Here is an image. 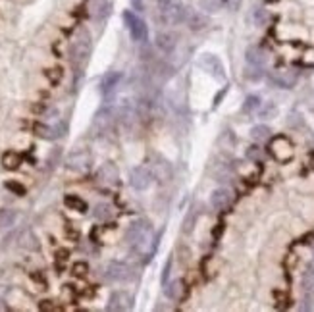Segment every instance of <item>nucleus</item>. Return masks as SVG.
I'll use <instances>...</instances> for the list:
<instances>
[{
  "mask_svg": "<svg viewBox=\"0 0 314 312\" xmlns=\"http://www.w3.org/2000/svg\"><path fill=\"white\" fill-rule=\"evenodd\" d=\"M201 8H203L205 12L214 14V12H218L220 8H222V2H220V0H201Z\"/></svg>",
  "mask_w": 314,
  "mask_h": 312,
  "instance_id": "34",
  "label": "nucleus"
},
{
  "mask_svg": "<svg viewBox=\"0 0 314 312\" xmlns=\"http://www.w3.org/2000/svg\"><path fill=\"white\" fill-rule=\"evenodd\" d=\"M253 19H255V23L262 27V25H266L268 23V19H270V14H268V10L266 8H262V6H257L255 10H253Z\"/></svg>",
  "mask_w": 314,
  "mask_h": 312,
  "instance_id": "30",
  "label": "nucleus"
},
{
  "mask_svg": "<svg viewBox=\"0 0 314 312\" xmlns=\"http://www.w3.org/2000/svg\"><path fill=\"white\" fill-rule=\"evenodd\" d=\"M150 233V224L149 222H145V220H137L133 222L131 226H129V230L125 231V241L129 245H143V241L149 237Z\"/></svg>",
  "mask_w": 314,
  "mask_h": 312,
  "instance_id": "5",
  "label": "nucleus"
},
{
  "mask_svg": "<svg viewBox=\"0 0 314 312\" xmlns=\"http://www.w3.org/2000/svg\"><path fill=\"white\" fill-rule=\"evenodd\" d=\"M87 270H89V266H87L85 262H77V264H73V274H75V276H85Z\"/></svg>",
  "mask_w": 314,
  "mask_h": 312,
  "instance_id": "39",
  "label": "nucleus"
},
{
  "mask_svg": "<svg viewBox=\"0 0 314 312\" xmlns=\"http://www.w3.org/2000/svg\"><path fill=\"white\" fill-rule=\"evenodd\" d=\"M247 66H255V68H264L266 62H268V56L266 52L260 48V46H249L245 52Z\"/></svg>",
  "mask_w": 314,
  "mask_h": 312,
  "instance_id": "16",
  "label": "nucleus"
},
{
  "mask_svg": "<svg viewBox=\"0 0 314 312\" xmlns=\"http://www.w3.org/2000/svg\"><path fill=\"white\" fill-rule=\"evenodd\" d=\"M287 125H291V127H303L305 122H303V118H301L299 114H291L287 118Z\"/></svg>",
  "mask_w": 314,
  "mask_h": 312,
  "instance_id": "37",
  "label": "nucleus"
},
{
  "mask_svg": "<svg viewBox=\"0 0 314 312\" xmlns=\"http://www.w3.org/2000/svg\"><path fill=\"white\" fill-rule=\"evenodd\" d=\"M278 106H276V102H272V100H268V102H262L259 108V116L262 118V120H274L276 116H278Z\"/></svg>",
  "mask_w": 314,
  "mask_h": 312,
  "instance_id": "26",
  "label": "nucleus"
},
{
  "mask_svg": "<svg viewBox=\"0 0 314 312\" xmlns=\"http://www.w3.org/2000/svg\"><path fill=\"white\" fill-rule=\"evenodd\" d=\"M272 152L274 156L278 158V160H287V158H291V154H293V149H291V145L287 143L286 139H276L272 145Z\"/></svg>",
  "mask_w": 314,
  "mask_h": 312,
  "instance_id": "20",
  "label": "nucleus"
},
{
  "mask_svg": "<svg viewBox=\"0 0 314 312\" xmlns=\"http://www.w3.org/2000/svg\"><path fill=\"white\" fill-rule=\"evenodd\" d=\"M91 166V152L89 150H73L66 158V168L73 172H85Z\"/></svg>",
  "mask_w": 314,
  "mask_h": 312,
  "instance_id": "9",
  "label": "nucleus"
},
{
  "mask_svg": "<svg viewBox=\"0 0 314 312\" xmlns=\"http://www.w3.org/2000/svg\"><path fill=\"white\" fill-rule=\"evenodd\" d=\"M96 179H98L100 183H104V185H116L118 179H120V172H118V168L112 162H106L98 168Z\"/></svg>",
  "mask_w": 314,
  "mask_h": 312,
  "instance_id": "14",
  "label": "nucleus"
},
{
  "mask_svg": "<svg viewBox=\"0 0 314 312\" xmlns=\"http://www.w3.org/2000/svg\"><path fill=\"white\" fill-rule=\"evenodd\" d=\"M154 44L162 54H172L178 46V35L172 31H158L154 37Z\"/></svg>",
  "mask_w": 314,
  "mask_h": 312,
  "instance_id": "11",
  "label": "nucleus"
},
{
  "mask_svg": "<svg viewBox=\"0 0 314 312\" xmlns=\"http://www.w3.org/2000/svg\"><path fill=\"white\" fill-rule=\"evenodd\" d=\"M301 287L305 293H314V266H309L303 278H301Z\"/></svg>",
  "mask_w": 314,
  "mask_h": 312,
  "instance_id": "27",
  "label": "nucleus"
},
{
  "mask_svg": "<svg viewBox=\"0 0 314 312\" xmlns=\"http://www.w3.org/2000/svg\"><path fill=\"white\" fill-rule=\"evenodd\" d=\"M93 216H95L98 222H108L110 218L114 216V208H112L108 203H98L95 206V212H93Z\"/></svg>",
  "mask_w": 314,
  "mask_h": 312,
  "instance_id": "24",
  "label": "nucleus"
},
{
  "mask_svg": "<svg viewBox=\"0 0 314 312\" xmlns=\"http://www.w3.org/2000/svg\"><path fill=\"white\" fill-rule=\"evenodd\" d=\"M270 81L276 85V87H280V89H293L297 81H299V75H297V71L295 69H289V68H284V69H276L270 73Z\"/></svg>",
  "mask_w": 314,
  "mask_h": 312,
  "instance_id": "7",
  "label": "nucleus"
},
{
  "mask_svg": "<svg viewBox=\"0 0 314 312\" xmlns=\"http://www.w3.org/2000/svg\"><path fill=\"white\" fill-rule=\"evenodd\" d=\"M313 257H314V249H313Z\"/></svg>",
  "mask_w": 314,
  "mask_h": 312,
  "instance_id": "42",
  "label": "nucleus"
},
{
  "mask_svg": "<svg viewBox=\"0 0 314 312\" xmlns=\"http://www.w3.org/2000/svg\"><path fill=\"white\" fill-rule=\"evenodd\" d=\"M264 77V68H255V66H249V68L245 69V79H249V81H260Z\"/></svg>",
  "mask_w": 314,
  "mask_h": 312,
  "instance_id": "32",
  "label": "nucleus"
},
{
  "mask_svg": "<svg viewBox=\"0 0 314 312\" xmlns=\"http://www.w3.org/2000/svg\"><path fill=\"white\" fill-rule=\"evenodd\" d=\"M112 122H114V112H112V110L110 108L98 110L95 120H93V131H95V135L104 133L110 125H112Z\"/></svg>",
  "mask_w": 314,
  "mask_h": 312,
  "instance_id": "13",
  "label": "nucleus"
},
{
  "mask_svg": "<svg viewBox=\"0 0 314 312\" xmlns=\"http://www.w3.org/2000/svg\"><path fill=\"white\" fill-rule=\"evenodd\" d=\"M64 204L68 206L69 210H75V212H79V214H85V212H87V203L83 201L81 197H77V195H66Z\"/></svg>",
  "mask_w": 314,
  "mask_h": 312,
  "instance_id": "23",
  "label": "nucleus"
},
{
  "mask_svg": "<svg viewBox=\"0 0 314 312\" xmlns=\"http://www.w3.org/2000/svg\"><path fill=\"white\" fill-rule=\"evenodd\" d=\"M131 6L135 12H143L145 10V0H131Z\"/></svg>",
  "mask_w": 314,
  "mask_h": 312,
  "instance_id": "41",
  "label": "nucleus"
},
{
  "mask_svg": "<svg viewBox=\"0 0 314 312\" xmlns=\"http://www.w3.org/2000/svg\"><path fill=\"white\" fill-rule=\"evenodd\" d=\"M313 114H314V106H313Z\"/></svg>",
  "mask_w": 314,
  "mask_h": 312,
  "instance_id": "43",
  "label": "nucleus"
},
{
  "mask_svg": "<svg viewBox=\"0 0 314 312\" xmlns=\"http://www.w3.org/2000/svg\"><path fill=\"white\" fill-rule=\"evenodd\" d=\"M176 0H156V4H158V10H160V14L164 15L170 8H172V4H174Z\"/></svg>",
  "mask_w": 314,
  "mask_h": 312,
  "instance_id": "38",
  "label": "nucleus"
},
{
  "mask_svg": "<svg viewBox=\"0 0 314 312\" xmlns=\"http://www.w3.org/2000/svg\"><path fill=\"white\" fill-rule=\"evenodd\" d=\"M2 162H4V168H8V170H15V168L21 164V158H19L15 152H6V154H4V158H2Z\"/></svg>",
  "mask_w": 314,
  "mask_h": 312,
  "instance_id": "31",
  "label": "nucleus"
},
{
  "mask_svg": "<svg viewBox=\"0 0 314 312\" xmlns=\"http://www.w3.org/2000/svg\"><path fill=\"white\" fill-rule=\"evenodd\" d=\"M247 160H253V162H260L262 158H264V154H262V149L259 147H249L245 152Z\"/></svg>",
  "mask_w": 314,
  "mask_h": 312,
  "instance_id": "35",
  "label": "nucleus"
},
{
  "mask_svg": "<svg viewBox=\"0 0 314 312\" xmlns=\"http://www.w3.org/2000/svg\"><path fill=\"white\" fill-rule=\"evenodd\" d=\"M172 266H174V257H170L166 260V266L162 268V276H160V282L162 285H166L170 282V274H172Z\"/></svg>",
  "mask_w": 314,
  "mask_h": 312,
  "instance_id": "36",
  "label": "nucleus"
},
{
  "mask_svg": "<svg viewBox=\"0 0 314 312\" xmlns=\"http://www.w3.org/2000/svg\"><path fill=\"white\" fill-rule=\"evenodd\" d=\"M91 48H93V42H91L89 31H87V29L77 31L75 39L71 42V56H69L71 62H73L75 66H81L83 62L89 58V54H91Z\"/></svg>",
  "mask_w": 314,
  "mask_h": 312,
  "instance_id": "1",
  "label": "nucleus"
},
{
  "mask_svg": "<svg viewBox=\"0 0 314 312\" xmlns=\"http://www.w3.org/2000/svg\"><path fill=\"white\" fill-rule=\"evenodd\" d=\"M260 104H262V100H260L259 95H249L245 98V102H243V106H241V112L243 114H257Z\"/></svg>",
  "mask_w": 314,
  "mask_h": 312,
  "instance_id": "25",
  "label": "nucleus"
},
{
  "mask_svg": "<svg viewBox=\"0 0 314 312\" xmlns=\"http://www.w3.org/2000/svg\"><path fill=\"white\" fill-rule=\"evenodd\" d=\"M123 23L129 31V37L135 42H145L147 41V35H149V29H147V23L141 15L133 12V10H125L123 12Z\"/></svg>",
  "mask_w": 314,
  "mask_h": 312,
  "instance_id": "2",
  "label": "nucleus"
},
{
  "mask_svg": "<svg viewBox=\"0 0 314 312\" xmlns=\"http://www.w3.org/2000/svg\"><path fill=\"white\" fill-rule=\"evenodd\" d=\"M135 307V299L129 291H114L108 299V305H106V311L110 312H127Z\"/></svg>",
  "mask_w": 314,
  "mask_h": 312,
  "instance_id": "3",
  "label": "nucleus"
},
{
  "mask_svg": "<svg viewBox=\"0 0 314 312\" xmlns=\"http://www.w3.org/2000/svg\"><path fill=\"white\" fill-rule=\"evenodd\" d=\"M185 293V284L181 280H172L164 285V295L170 301H179Z\"/></svg>",
  "mask_w": 314,
  "mask_h": 312,
  "instance_id": "19",
  "label": "nucleus"
},
{
  "mask_svg": "<svg viewBox=\"0 0 314 312\" xmlns=\"http://www.w3.org/2000/svg\"><path fill=\"white\" fill-rule=\"evenodd\" d=\"M233 203V193L228 187H218V189H214L210 193V206L214 208V210H226V208H230Z\"/></svg>",
  "mask_w": 314,
  "mask_h": 312,
  "instance_id": "10",
  "label": "nucleus"
},
{
  "mask_svg": "<svg viewBox=\"0 0 314 312\" xmlns=\"http://www.w3.org/2000/svg\"><path fill=\"white\" fill-rule=\"evenodd\" d=\"M35 131H37V135L42 137V139H56L58 135H62V133H58L56 127H52V125H44V123L35 125Z\"/></svg>",
  "mask_w": 314,
  "mask_h": 312,
  "instance_id": "29",
  "label": "nucleus"
},
{
  "mask_svg": "<svg viewBox=\"0 0 314 312\" xmlns=\"http://www.w3.org/2000/svg\"><path fill=\"white\" fill-rule=\"evenodd\" d=\"M104 278H106L108 282H112V284H118V282H125V280L129 278V268H127V264H123V262H118V260H114V262H110L108 266H106Z\"/></svg>",
  "mask_w": 314,
  "mask_h": 312,
  "instance_id": "12",
  "label": "nucleus"
},
{
  "mask_svg": "<svg viewBox=\"0 0 314 312\" xmlns=\"http://www.w3.org/2000/svg\"><path fill=\"white\" fill-rule=\"evenodd\" d=\"M152 176L156 177L158 181H168V179H172L174 176V170H172V164L168 162L166 158H158L154 166H152Z\"/></svg>",
  "mask_w": 314,
  "mask_h": 312,
  "instance_id": "17",
  "label": "nucleus"
},
{
  "mask_svg": "<svg viewBox=\"0 0 314 312\" xmlns=\"http://www.w3.org/2000/svg\"><path fill=\"white\" fill-rule=\"evenodd\" d=\"M87 12H89V15H91L93 19H96V21L104 19V17L110 14L108 0H89V2H87Z\"/></svg>",
  "mask_w": 314,
  "mask_h": 312,
  "instance_id": "15",
  "label": "nucleus"
},
{
  "mask_svg": "<svg viewBox=\"0 0 314 312\" xmlns=\"http://www.w3.org/2000/svg\"><path fill=\"white\" fill-rule=\"evenodd\" d=\"M199 66L205 69L208 75H212L216 81H224L226 79V71L222 66V60L216 54H203L199 60Z\"/></svg>",
  "mask_w": 314,
  "mask_h": 312,
  "instance_id": "6",
  "label": "nucleus"
},
{
  "mask_svg": "<svg viewBox=\"0 0 314 312\" xmlns=\"http://www.w3.org/2000/svg\"><path fill=\"white\" fill-rule=\"evenodd\" d=\"M6 187H8V189H12V191H15L17 195H23V193H25V189H23L21 185H17V183H14V181H10V183H6Z\"/></svg>",
  "mask_w": 314,
  "mask_h": 312,
  "instance_id": "40",
  "label": "nucleus"
},
{
  "mask_svg": "<svg viewBox=\"0 0 314 312\" xmlns=\"http://www.w3.org/2000/svg\"><path fill=\"white\" fill-rule=\"evenodd\" d=\"M15 222V212L12 210H0V228H10Z\"/></svg>",
  "mask_w": 314,
  "mask_h": 312,
  "instance_id": "33",
  "label": "nucleus"
},
{
  "mask_svg": "<svg viewBox=\"0 0 314 312\" xmlns=\"http://www.w3.org/2000/svg\"><path fill=\"white\" fill-rule=\"evenodd\" d=\"M197 218H199V212H197V208L195 206H191L189 208V212H187V216H185V220H183V228H181V231L183 233H191L193 230H195V224H197Z\"/></svg>",
  "mask_w": 314,
  "mask_h": 312,
  "instance_id": "28",
  "label": "nucleus"
},
{
  "mask_svg": "<svg viewBox=\"0 0 314 312\" xmlns=\"http://www.w3.org/2000/svg\"><path fill=\"white\" fill-rule=\"evenodd\" d=\"M152 172L145 166H135L129 170V185L135 191H147L152 185Z\"/></svg>",
  "mask_w": 314,
  "mask_h": 312,
  "instance_id": "4",
  "label": "nucleus"
},
{
  "mask_svg": "<svg viewBox=\"0 0 314 312\" xmlns=\"http://www.w3.org/2000/svg\"><path fill=\"white\" fill-rule=\"evenodd\" d=\"M270 137H272V129H270V125H266V123H257V125L251 127V139H253L255 143H264V141H268Z\"/></svg>",
  "mask_w": 314,
  "mask_h": 312,
  "instance_id": "21",
  "label": "nucleus"
},
{
  "mask_svg": "<svg viewBox=\"0 0 314 312\" xmlns=\"http://www.w3.org/2000/svg\"><path fill=\"white\" fill-rule=\"evenodd\" d=\"M187 25H189L191 31L199 33V31L206 29V25H208V17H206L205 14H201V12H191L189 17H187Z\"/></svg>",
  "mask_w": 314,
  "mask_h": 312,
  "instance_id": "22",
  "label": "nucleus"
},
{
  "mask_svg": "<svg viewBox=\"0 0 314 312\" xmlns=\"http://www.w3.org/2000/svg\"><path fill=\"white\" fill-rule=\"evenodd\" d=\"M120 79H122V73H120V71H108V73L102 77V81H100V91H102V95L104 96L112 95V93L116 91Z\"/></svg>",
  "mask_w": 314,
  "mask_h": 312,
  "instance_id": "18",
  "label": "nucleus"
},
{
  "mask_svg": "<svg viewBox=\"0 0 314 312\" xmlns=\"http://www.w3.org/2000/svg\"><path fill=\"white\" fill-rule=\"evenodd\" d=\"M191 14V10L183 4V2H174L172 8L166 12L162 17H164V23H172V25H179V23H187V17Z\"/></svg>",
  "mask_w": 314,
  "mask_h": 312,
  "instance_id": "8",
  "label": "nucleus"
}]
</instances>
